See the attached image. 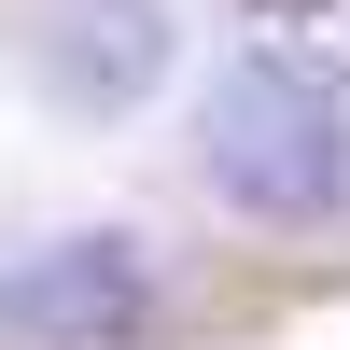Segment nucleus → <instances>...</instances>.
<instances>
[{
	"label": "nucleus",
	"instance_id": "20e7f679",
	"mask_svg": "<svg viewBox=\"0 0 350 350\" xmlns=\"http://www.w3.org/2000/svg\"><path fill=\"white\" fill-rule=\"evenodd\" d=\"M267 14H323V0H267Z\"/></svg>",
	"mask_w": 350,
	"mask_h": 350
},
{
	"label": "nucleus",
	"instance_id": "7ed1b4c3",
	"mask_svg": "<svg viewBox=\"0 0 350 350\" xmlns=\"http://www.w3.org/2000/svg\"><path fill=\"white\" fill-rule=\"evenodd\" d=\"M154 56H168V14H154V0H84V14L56 28L42 70H56V98H98V112H112V98H140Z\"/></svg>",
	"mask_w": 350,
	"mask_h": 350
},
{
	"label": "nucleus",
	"instance_id": "f03ea898",
	"mask_svg": "<svg viewBox=\"0 0 350 350\" xmlns=\"http://www.w3.org/2000/svg\"><path fill=\"white\" fill-rule=\"evenodd\" d=\"M140 323V252L126 239H70V252H28L0 280V336H126Z\"/></svg>",
	"mask_w": 350,
	"mask_h": 350
},
{
	"label": "nucleus",
	"instance_id": "f257e3e1",
	"mask_svg": "<svg viewBox=\"0 0 350 350\" xmlns=\"http://www.w3.org/2000/svg\"><path fill=\"white\" fill-rule=\"evenodd\" d=\"M196 140H211V183L239 211H267V224H323L350 196V98H336L323 56H295V42L239 56L211 84V112H196Z\"/></svg>",
	"mask_w": 350,
	"mask_h": 350
}]
</instances>
